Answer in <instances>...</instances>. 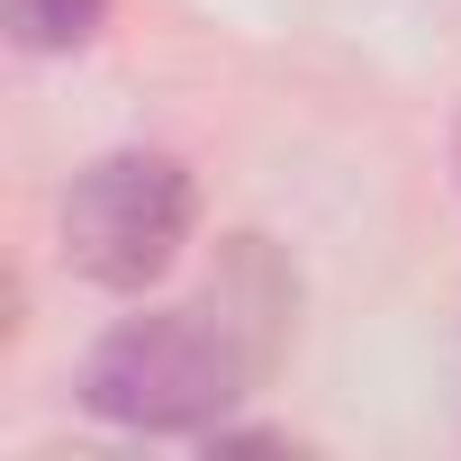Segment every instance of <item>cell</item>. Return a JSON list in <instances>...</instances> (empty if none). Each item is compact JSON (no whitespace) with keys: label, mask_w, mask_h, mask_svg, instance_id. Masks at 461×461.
Segmentation results:
<instances>
[{"label":"cell","mask_w":461,"mask_h":461,"mask_svg":"<svg viewBox=\"0 0 461 461\" xmlns=\"http://www.w3.org/2000/svg\"><path fill=\"white\" fill-rule=\"evenodd\" d=\"M254 344L236 335L217 299L208 308H145L127 326H109L82 362V407L136 434H199L254 380Z\"/></svg>","instance_id":"obj_1"},{"label":"cell","mask_w":461,"mask_h":461,"mask_svg":"<svg viewBox=\"0 0 461 461\" xmlns=\"http://www.w3.org/2000/svg\"><path fill=\"white\" fill-rule=\"evenodd\" d=\"M190 236V172L172 154H100L64 190V263L100 290H145Z\"/></svg>","instance_id":"obj_2"},{"label":"cell","mask_w":461,"mask_h":461,"mask_svg":"<svg viewBox=\"0 0 461 461\" xmlns=\"http://www.w3.org/2000/svg\"><path fill=\"white\" fill-rule=\"evenodd\" d=\"M0 10H10V37H19L28 55H73V46L100 37L109 0H0Z\"/></svg>","instance_id":"obj_3"}]
</instances>
